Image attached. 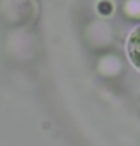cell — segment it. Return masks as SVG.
<instances>
[{"instance_id": "cell-1", "label": "cell", "mask_w": 140, "mask_h": 146, "mask_svg": "<svg viewBox=\"0 0 140 146\" xmlns=\"http://www.w3.org/2000/svg\"><path fill=\"white\" fill-rule=\"evenodd\" d=\"M128 55L133 66L140 70V27H137L128 38Z\"/></svg>"}]
</instances>
